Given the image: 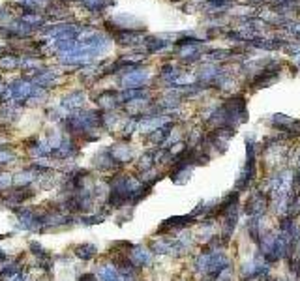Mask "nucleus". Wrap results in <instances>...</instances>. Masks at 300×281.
I'll use <instances>...</instances> for the list:
<instances>
[{"label": "nucleus", "instance_id": "nucleus-1", "mask_svg": "<svg viewBox=\"0 0 300 281\" xmlns=\"http://www.w3.org/2000/svg\"><path fill=\"white\" fill-rule=\"evenodd\" d=\"M34 92V86L32 83L26 79H21V81H17V83L11 84V88H8V92L10 94L11 100H15V102H25V100H30V96Z\"/></svg>", "mask_w": 300, "mask_h": 281}, {"label": "nucleus", "instance_id": "nucleus-7", "mask_svg": "<svg viewBox=\"0 0 300 281\" xmlns=\"http://www.w3.org/2000/svg\"><path fill=\"white\" fill-rule=\"evenodd\" d=\"M83 102H85V94L77 90V92H72L70 96H66L64 102H62V107H66V109H77V107L83 105Z\"/></svg>", "mask_w": 300, "mask_h": 281}, {"label": "nucleus", "instance_id": "nucleus-12", "mask_svg": "<svg viewBox=\"0 0 300 281\" xmlns=\"http://www.w3.org/2000/svg\"><path fill=\"white\" fill-rule=\"evenodd\" d=\"M15 159V156H13V152H11L10 148H0V165H6V163H11Z\"/></svg>", "mask_w": 300, "mask_h": 281}, {"label": "nucleus", "instance_id": "nucleus-17", "mask_svg": "<svg viewBox=\"0 0 300 281\" xmlns=\"http://www.w3.org/2000/svg\"><path fill=\"white\" fill-rule=\"evenodd\" d=\"M2 52H4V49H2V47H0V54H2Z\"/></svg>", "mask_w": 300, "mask_h": 281}, {"label": "nucleus", "instance_id": "nucleus-14", "mask_svg": "<svg viewBox=\"0 0 300 281\" xmlns=\"http://www.w3.org/2000/svg\"><path fill=\"white\" fill-rule=\"evenodd\" d=\"M83 2H85L90 10H98V8L101 10V8H103V6H101V0H83Z\"/></svg>", "mask_w": 300, "mask_h": 281}, {"label": "nucleus", "instance_id": "nucleus-13", "mask_svg": "<svg viewBox=\"0 0 300 281\" xmlns=\"http://www.w3.org/2000/svg\"><path fill=\"white\" fill-rule=\"evenodd\" d=\"M11 182H13V177H11V175H6V173H2V175H0V191L8 189V187L11 186Z\"/></svg>", "mask_w": 300, "mask_h": 281}, {"label": "nucleus", "instance_id": "nucleus-9", "mask_svg": "<svg viewBox=\"0 0 300 281\" xmlns=\"http://www.w3.org/2000/svg\"><path fill=\"white\" fill-rule=\"evenodd\" d=\"M17 66H19V58L15 54H4V56H0V68L2 70H13Z\"/></svg>", "mask_w": 300, "mask_h": 281}, {"label": "nucleus", "instance_id": "nucleus-6", "mask_svg": "<svg viewBox=\"0 0 300 281\" xmlns=\"http://www.w3.org/2000/svg\"><path fill=\"white\" fill-rule=\"evenodd\" d=\"M21 23L26 25L28 28H36V26H42L43 25V17L38 11H25L21 17Z\"/></svg>", "mask_w": 300, "mask_h": 281}, {"label": "nucleus", "instance_id": "nucleus-3", "mask_svg": "<svg viewBox=\"0 0 300 281\" xmlns=\"http://www.w3.org/2000/svg\"><path fill=\"white\" fill-rule=\"evenodd\" d=\"M131 250L128 253V259L135 264V266H145V264H149L150 262V253L147 250H143V248H133L131 246Z\"/></svg>", "mask_w": 300, "mask_h": 281}, {"label": "nucleus", "instance_id": "nucleus-8", "mask_svg": "<svg viewBox=\"0 0 300 281\" xmlns=\"http://www.w3.org/2000/svg\"><path fill=\"white\" fill-rule=\"evenodd\" d=\"M75 255L79 257V259H92L94 255H96V248L92 246V244H83V246H77L75 248Z\"/></svg>", "mask_w": 300, "mask_h": 281}, {"label": "nucleus", "instance_id": "nucleus-2", "mask_svg": "<svg viewBox=\"0 0 300 281\" xmlns=\"http://www.w3.org/2000/svg\"><path fill=\"white\" fill-rule=\"evenodd\" d=\"M147 79H149V73L135 68L131 72H126V75L122 77V86L124 88H143Z\"/></svg>", "mask_w": 300, "mask_h": 281}, {"label": "nucleus", "instance_id": "nucleus-11", "mask_svg": "<svg viewBox=\"0 0 300 281\" xmlns=\"http://www.w3.org/2000/svg\"><path fill=\"white\" fill-rule=\"evenodd\" d=\"M34 178H36V177H34L30 171H23V173H19L17 177L13 178V182H15L17 186H23V184H25V186H28Z\"/></svg>", "mask_w": 300, "mask_h": 281}, {"label": "nucleus", "instance_id": "nucleus-15", "mask_svg": "<svg viewBox=\"0 0 300 281\" xmlns=\"http://www.w3.org/2000/svg\"><path fill=\"white\" fill-rule=\"evenodd\" d=\"M103 221V218L101 216H92V218H83V223H86V225H92V223H101Z\"/></svg>", "mask_w": 300, "mask_h": 281}, {"label": "nucleus", "instance_id": "nucleus-18", "mask_svg": "<svg viewBox=\"0 0 300 281\" xmlns=\"http://www.w3.org/2000/svg\"><path fill=\"white\" fill-rule=\"evenodd\" d=\"M0 238H2V236H0Z\"/></svg>", "mask_w": 300, "mask_h": 281}, {"label": "nucleus", "instance_id": "nucleus-5", "mask_svg": "<svg viewBox=\"0 0 300 281\" xmlns=\"http://www.w3.org/2000/svg\"><path fill=\"white\" fill-rule=\"evenodd\" d=\"M117 100H118V94H115L113 90H107V92L100 94V98H98V105L101 107V109H115V105H117Z\"/></svg>", "mask_w": 300, "mask_h": 281}, {"label": "nucleus", "instance_id": "nucleus-16", "mask_svg": "<svg viewBox=\"0 0 300 281\" xmlns=\"http://www.w3.org/2000/svg\"><path fill=\"white\" fill-rule=\"evenodd\" d=\"M13 281H25V276H23L21 272H19V274H17V276L13 278Z\"/></svg>", "mask_w": 300, "mask_h": 281}, {"label": "nucleus", "instance_id": "nucleus-4", "mask_svg": "<svg viewBox=\"0 0 300 281\" xmlns=\"http://www.w3.org/2000/svg\"><path fill=\"white\" fill-rule=\"evenodd\" d=\"M53 154L56 157H70V156H75L77 154V146H75L74 141H62L58 148H54Z\"/></svg>", "mask_w": 300, "mask_h": 281}, {"label": "nucleus", "instance_id": "nucleus-10", "mask_svg": "<svg viewBox=\"0 0 300 281\" xmlns=\"http://www.w3.org/2000/svg\"><path fill=\"white\" fill-rule=\"evenodd\" d=\"M100 278H101V281H120L117 270L113 266H103L100 272Z\"/></svg>", "mask_w": 300, "mask_h": 281}]
</instances>
